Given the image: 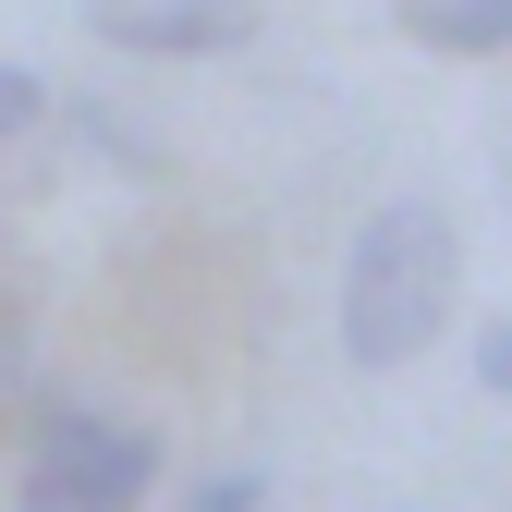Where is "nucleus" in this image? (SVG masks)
<instances>
[{
    "label": "nucleus",
    "instance_id": "1",
    "mask_svg": "<svg viewBox=\"0 0 512 512\" xmlns=\"http://www.w3.org/2000/svg\"><path fill=\"white\" fill-rule=\"evenodd\" d=\"M452 293H464V232H452V208L391 196V208L354 232V256H342V354L366 378L415 366L439 330H452Z\"/></svg>",
    "mask_w": 512,
    "mask_h": 512
},
{
    "label": "nucleus",
    "instance_id": "2",
    "mask_svg": "<svg viewBox=\"0 0 512 512\" xmlns=\"http://www.w3.org/2000/svg\"><path fill=\"white\" fill-rule=\"evenodd\" d=\"M159 427L135 415H110V403H37L25 427V488L37 500H74V512H135L159 488Z\"/></svg>",
    "mask_w": 512,
    "mask_h": 512
},
{
    "label": "nucleus",
    "instance_id": "3",
    "mask_svg": "<svg viewBox=\"0 0 512 512\" xmlns=\"http://www.w3.org/2000/svg\"><path fill=\"white\" fill-rule=\"evenodd\" d=\"M86 37L135 49V61H220L256 37V0H74Z\"/></svg>",
    "mask_w": 512,
    "mask_h": 512
},
{
    "label": "nucleus",
    "instance_id": "4",
    "mask_svg": "<svg viewBox=\"0 0 512 512\" xmlns=\"http://www.w3.org/2000/svg\"><path fill=\"white\" fill-rule=\"evenodd\" d=\"M403 37L415 49H452V61L512 49V0H403Z\"/></svg>",
    "mask_w": 512,
    "mask_h": 512
},
{
    "label": "nucleus",
    "instance_id": "5",
    "mask_svg": "<svg viewBox=\"0 0 512 512\" xmlns=\"http://www.w3.org/2000/svg\"><path fill=\"white\" fill-rule=\"evenodd\" d=\"M183 512H269V476H256V464H220V476L183 488Z\"/></svg>",
    "mask_w": 512,
    "mask_h": 512
},
{
    "label": "nucleus",
    "instance_id": "6",
    "mask_svg": "<svg viewBox=\"0 0 512 512\" xmlns=\"http://www.w3.org/2000/svg\"><path fill=\"white\" fill-rule=\"evenodd\" d=\"M37 122H49V86L25 74V61H0V147H13V135H37Z\"/></svg>",
    "mask_w": 512,
    "mask_h": 512
},
{
    "label": "nucleus",
    "instance_id": "7",
    "mask_svg": "<svg viewBox=\"0 0 512 512\" xmlns=\"http://www.w3.org/2000/svg\"><path fill=\"white\" fill-rule=\"evenodd\" d=\"M476 378L512 403V317H488V330H476Z\"/></svg>",
    "mask_w": 512,
    "mask_h": 512
},
{
    "label": "nucleus",
    "instance_id": "8",
    "mask_svg": "<svg viewBox=\"0 0 512 512\" xmlns=\"http://www.w3.org/2000/svg\"><path fill=\"white\" fill-rule=\"evenodd\" d=\"M13 512H74V500H37V488H25V500H13Z\"/></svg>",
    "mask_w": 512,
    "mask_h": 512
}]
</instances>
